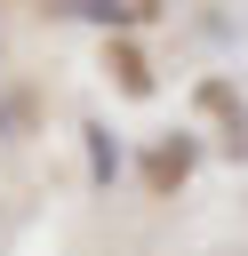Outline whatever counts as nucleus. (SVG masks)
<instances>
[{
  "label": "nucleus",
  "mask_w": 248,
  "mask_h": 256,
  "mask_svg": "<svg viewBox=\"0 0 248 256\" xmlns=\"http://www.w3.org/2000/svg\"><path fill=\"white\" fill-rule=\"evenodd\" d=\"M80 136H88V176H96V184H112V176H120V144H112V128H104V120H88Z\"/></svg>",
  "instance_id": "nucleus-1"
},
{
  "label": "nucleus",
  "mask_w": 248,
  "mask_h": 256,
  "mask_svg": "<svg viewBox=\"0 0 248 256\" xmlns=\"http://www.w3.org/2000/svg\"><path fill=\"white\" fill-rule=\"evenodd\" d=\"M64 16H80V24H136L128 0H64Z\"/></svg>",
  "instance_id": "nucleus-2"
},
{
  "label": "nucleus",
  "mask_w": 248,
  "mask_h": 256,
  "mask_svg": "<svg viewBox=\"0 0 248 256\" xmlns=\"http://www.w3.org/2000/svg\"><path fill=\"white\" fill-rule=\"evenodd\" d=\"M0 136H8V120H0Z\"/></svg>",
  "instance_id": "nucleus-3"
}]
</instances>
